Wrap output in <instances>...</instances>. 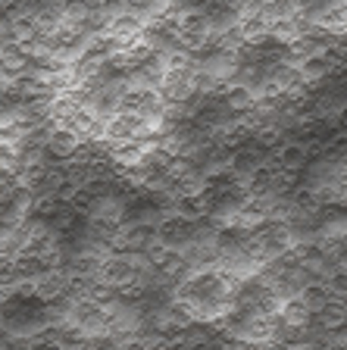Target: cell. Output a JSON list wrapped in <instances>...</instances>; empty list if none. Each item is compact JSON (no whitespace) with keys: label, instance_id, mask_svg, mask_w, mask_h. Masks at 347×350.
<instances>
[{"label":"cell","instance_id":"1","mask_svg":"<svg viewBox=\"0 0 347 350\" xmlns=\"http://www.w3.org/2000/svg\"><path fill=\"white\" fill-rule=\"evenodd\" d=\"M157 241L169 250H191L197 241V219L185 216V213L172 210L157 222Z\"/></svg>","mask_w":347,"mask_h":350},{"label":"cell","instance_id":"2","mask_svg":"<svg viewBox=\"0 0 347 350\" xmlns=\"http://www.w3.org/2000/svg\"><path fill=\"white\" fill-rule=\"evenodd\" d=\"M44 144H47V153H51L53 163H73L81 153V147H85V138H81L75 129H69V125L51 122L47 125V138H44Z\"/></svg>","mask_w":347,"mask_h":350},{"label":"cell","instance_id":"3","mask_svg":"<svg viewBox=\"0 0 347 350\" xmlns=\"http://www.w3.org/2000/svg\"><path fill=\"white\" fill-rule=\"evenodd\" d=\"M307 160H310V150H307V144H300V141H288V144H282L275 150V163H279L285 172L304 169Z\"/></svg>","mask_w":347,"mask_h":350}]
</instances>
